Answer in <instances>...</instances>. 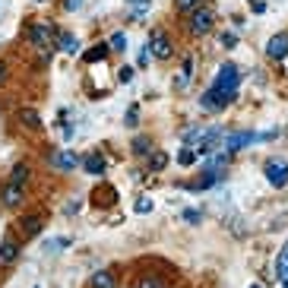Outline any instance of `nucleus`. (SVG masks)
<instances>
[{"label":"nucleus","instance_id":"obj_23","mask_svg":"<svg viewBox=\"0 0 288 288\" xmlns=\"http://www.w3.org/2000/svg\"><path fill=\"white\" fill-rule=\"evenodd\" d=\"M105 54H108V51H105V47H92V51L86 54V61H89V64H95V61H102V57H105Z\"/></svg>","mask_w":288,"mask_h":288},{"label":"nucleus","instance_id":"obj_18","mask_svg":"<svg viewBox=\"0 0 288 288\" xmlns=\"http://www.w3.org/2000/svg\"><path fill=\"white\" fill-rule=\"evenodd\" d=\"M177 162H181L184 168H187V165H194V162H197V149H194V146H184L181 152H177Z\"/></svg>","mask_w":288,"mask_h":288},{"label":"nucleus","instance_id":"obj_26","mask_svg":"<svg viewBox=\"0 0 288 288\" xmlns=\"http://www.w3.org/2000/svg\"><path fill=\"white\" fill-rule=\"evenodd\" d=\"M22 117H26V124L29 127H38L41 121H38V114H35V111H22Z\"/></svg>","mask_w":288,"mask_h":288},{"label":"nucleus","instance_id":"obj_21","mask_svg":"<svg viewBox=\"0 0 288 288\" xmlns=\"http://www.w3.org/2000/svg\"><path fill=\"white\" fill-rule=\"evenodd\" d=\"M165 165H168V155H165V152H155V155H152V162H149L152 171H162Z\"/></svg>","mask_w":288,"mask_h":288},{"label":"nucleus","instance_id":"obj_7","mask_svg":"<svg viewBox=\"0 0 288 288\" xmlns=\"http://www.w3.org/2000/svg\"><path fill=\"white\" fill-rule=\"evenodd\" d=\"M32 44L41 47V51H47V47H51V26H47V22L32 26Z\"/></svg>","mask_w":288,"mask_h":288},{"label":"nucleus","instance_id":"obj_35","mask_svg":"<svg viewBox=\"0 0 288 288\" xmlns=\"http://www.w3.org/2000/svg\"><path fill=\"white\" fill-rule=\"evenodd\" d=\"M0 82H7V67H4V61H0Z\"/></svg>","mask_w":288,"mask_h":288},{"label":"nucleus","instance_id":"obj_1","mask_svg":"<svg viewBox=\"0 0 288 288\" xmlns=\"http://www.w3.org/2000/svg\"><path fill=\"white\" fill-rule=\"evenodd\" d=\"M237 82H241V70H237L234 64H222V67H219V73H215L212 89H215V92L237 95Z\"/></svg>","mask_w":288,"mask_h":288},{"label":"nucleus","instance_id":"obj_37","mask_svg":"<svg viewBox=\"0 0 288 288\" xmlns=\"http://www.w3.org/2000/svg\"><path fill=\"white\" fill-rule=\"evenodd\" d=\"M35 4H41V0H35Z\"/></svg>","mask_w":288,"mask_h":288},{"label":"nucleus","instance_id":"obj_32","mask_svg":"<svg viewBox=\"0 0 288 288\" xmlns=\"http://www.w3.org/2000/svg\"><path fill=\"white\" fill-rule=\"evenodd\" d=\"M130 76H133V70L124 67V70H121V82H130Z\"/></svg>","mask_w":288,"mask_h":288},{"label":"nucleus","instance_id":"obj_30","mask_svg":"<svg viewBox=\"0 0 288 288\" xmlns=\"http://www.w3.org/2000/svg\"><path fill=\"white\" fill-rule=\"evenodd\" d=\"M139 288H162L155 279H139Z\"/></svg>","mask_w":288,"mask_h":288},{"label":"nucleus","instance_id":"obj_6","mask_svg":"<svg viewBox=\"0 0 288 288\" xmlns=\"http://www.w3.org/2000/svg\"><path fill=\"white\" fill-rule=\"evenodd\" d=\"M266 177L272 187H285L288 184V165L285 162H269L266 165Z\"/></svg>","mask_w":288,"mask_h":288},{"label":"nucleus","instance_id":"obj_33","mask_svg":"<svg viewBox=\"0 0 288 288\" xmlns=\"http://www.w3.org/2000/svg\"><path fill=\"white\" fill-rule=\"evenodd\" d=\"M146 64H149V51L142 47V51H139V67H146Z\"/></svg>","mask_w":288,"mask_h":288},{"label":"nucleus","instance_id":"obj_2","mask_svg":"<svg viewBox=\"0 0 288 288\" xmlns=\"http://www.w3.org/2000/svg\"><path fill=\"white\" fill-rule=\"evenodd\" d=\"M275 136V130L272 133H231V136H225V149L228 152H237V149H244V146H250V142H260V139H272Z\"/></svg>","mask_w":288,"mask_h":288},{"label":"nucleus","instance_id":"obj_27","mask_svg":"<svg viewBox=\"0 0 288 288\" xmlns=\"http://www.w3.org/2000/svg\"><path fill=\"white\" fill-rule=\"evenodd\" d=\"M184 219H187L190 225H197V222H200V212H197V209H184Z\"/></svg>","mask_w":288,"mask_h":288},{"label":"nucleus","instance_id":"obj_16","mask_svg":"<svg viewBox=\"0 0 288 288\" xmlns=\"http://www.w3.org/2000/svg\"><path fill=\"white\" fill-rule=\"evenodd\" d=\"M64 247H70L67 237H51V241H44V254H61Z\"/></svg>","mask_w":288,"mask_h":288},{"label":"nucleus","instance_id":"obj_20","mask_svg":"<svg viewBox=\"0 0 288 288\" xmlns=\"http://www.w3.org/2000/svg\"><path fill=\"white\" fill-rule=\"evenodd\" d=\"M108 44H111V51H127V35L124 32H114Z\"/></svg>","mask_w":288,"mask_h":288},{"label":"nucleus","instance_id":"obj_22","mask_svg":"<svg viewBox=\"0 0 288 288\" xmlns=\"http://www.w3.org/2000/svg\"><path fill=\"white\" fill-rule=\"evenodd\" d=\"M124 124H127V127H136V124H139V108H136V105L127 108V121H124Z\"/></svg>","mask_w":288,"mask_h":288},{"label":"nucleus","instance_id":"obj_25","mask_svg":"<svg viewBox=\"0 0 288 288\" xmlns=\"http://www.w3.org/2000/svg\"><path fill=\"white\" fill-rule=\"evenodd\" d=\"M136 212H142V215H146V212H152V200H149V197H142V200L136 203Z\"/></svg>","mask_w":288,"mask_h":288},{"label":"nucleus","instance_id":"obj_34","mask_svg":"<svg viewBox=\"0 0 288 288\" xmlns=\"http://www.w3.org/2000/svg\"><path fill=\"white\" fill-rule=\"evenodd\" d=\"M194 4H197V0H177V7H181V10H190Z\"/></svg>","mask_w":288,"mask_h":288},{"label":"nucleus","instance_id":"obj_28","mask_svg":"<svg viewBox=\"0 0 288 288\" xmlns=\"http://www.w3.org/2000/svg\"><path fill=\"white\" fill-rule=\"evenodd\" d=\"M222 44H225V47H234V44H237V38H234L231 32H225V35H222Z\"/></svg>","mask_w":288,"mask_h":288},{"label":"nucleus","instance_id":"obj_24","mask_svg":"<svg viewBox=\"0 0 288 288\" xmlns=\"http://www.w3.org/2000/svg\"><path fill=\"white\" fill-rule=\"evenodd\" d=\"M149 149H152V146H149V139H142V136H139V139L133 142V152H136V155H142V152H149Z\"/></svg>","mask_w":288,"mask_h":288},{"label":"nucleus","instance_id":"obj_3","mask_svg":"<svg viewBox=\"0 0 288 288\" xmlns=\"http://www.w3.org/2000/svg\"><path fill=\"white\" fill-rule=\"evenodd\" d=\"M149 54H155L159 61H168V57H171V41H168V35L162 29H155L149 35Z\"/></svg>","mask_w":288,"mask_h":288},{"label":"nucleus","instance_id":"obj_11","mask_svg":"<svg viewBox=\"0 0 288 288\" xmlns=\"http://www.w3.org/2000/svg\"><path fill=\"white\" fill-rule=\"evenodd\" d=\"M275 279H279L285 288H288V244L282 247V254H279V260H275Z\"/></svg>","mask_w":288,"mask_h":288},{"label":"nucleus","instance_id":"obj_19","mask_svg":"<svg viewBox=\"0 0 288 288\" xmlns=\"http://www.w3.org/2000/svg\"><path fill=\"white\" fill-rule=\"evenodd\" d=\"M10 181H13V184H26V181H29V165H16Z\"/></svg>","mask_w":288,"mask_h":288},{"label":"nucleus","instance_id":"obj_15","mask_svg":"<svg viewBox=\"0 0 288 288\" xmlns=\"http://www.w3.org/2000/svg\"><path fill=\"white\" fill-rule=\"evenodd\" d=\"M82 168H86L89 174H102L105 171V159L102 155H86V159H82Z\"/></svg>","mask_w":288,"mask_h":288},{"label":"nucleus","instance_id":"obj_31","mask_svg":"<svg viewBox=\"0 0 288 288\" xmlns=\"http://www.w3.org/2000/svg\"><path fill=\"white\" fill-rule=\"evenodd\" d=\"M64 7H67V10H79L82 0H64Z\"/></svg>","mask_w":288,"mask_h":288},{"label":"nucleus","instance_id":"obj_14","mask_svg":"<svg viewBox=\"0 0 288 288\" xmlns=\"http://www.w3.org/2000/svg\"><path fill=\"white\" fill-rule=\"evenodd\" d=\"M38 231H41V215H26V219H22V234L35 237Z\"/></svg>","mask_w":288,"mask_h":288},{"label":"nucleus","instance_id":"obj_36","mask_svg":"<svg viewBox=\"0 0 288 288\" xmlns=\"http://www.w3.org/2000/svg\"><path fill=\"white\" fill-rule=\"evenodd\" d=\"M250 288H263V285H250Z\"/></svg>","mask_w":288,"mask_h":288},{"label":"nucleus","instance_id":"obj_9","mask_svg":"<svg viewBox=\"0 0 288 288\" xmlns=\"http://www.w3.org/2000/svg\"><path fill=\"white\" fill-rule=\"evenodd\" d=\"M51 165L61 168V171H73V168H76V155L73 152H54L51 155Z\"/></svg>","mask_w":288,"mask_h":288},{"label":"nucleus","instance_id":"obj_29","mask_svg":"<svg viewBox=\"0 0 288 288\" xmlns=\"http://www.w3.org/2000/svg\"><path fill=\"white\" fill-rule=\"evenodd\" d=\"M64 212H67V215H76V212H79V203H76V200H70L67 206H64Z\"/></svg>","mask_w":288,"mask_h":288},{"label":"nucleus","instance_id":"obj_8","mask_svg":"<svg viewBox=\"0 0 288 288\" xmlns=\"http://www.w3.org/2000/svg\"><path fill=\"white\" fill-rule=\"evenodd\" d=\"M266 54L272 57V61H282V57L288 54V35H272L269 44H266Z\"/></svg>","mask_w":288,"mask_h":288},{"label":"nucleus","instance_id":"obj_17","mask_svg":"<svg viewBox=\"0 0 288 288\" xmlns=\"http://www.w3.org/2000/svg\"><path fill=\"white\" fill-rule=\"evenodd\" d=\"M57 44H61V51H67V54H76V51H79V41L73 38V35H61Z\"/></svg>","mask_w":288,"mask_h":288},{"label":"nucleus","instance_id":"obj_13","mask_svg":"<svg viewBox=\"0 0 288 288\" xmlns=\"http://www.w3.org/2000/svg\"><path fill=\"white\" fill-rule=\"evenodd\" d=\"M92 288H117V282H114V272L99 269V272L92 275Z\"/></svg>","mask_w":288,"mask_h":288},{"label":"nucleus","instance_id":"obj_5","mask_svg":"<svg viewBox=\"0 0 288 288\" xmlns=\"http://www.w3.org/2000/svg\"><path fill=\"white\" fill-rule=\"evenodd\" d=\"M231 102H234V95H228V92H215V89H209L206 95H200V108H206V111H219V108L231 105Z\"/></svg>","mask_w":288,"mask_h":288},{"label":"nucleus","instance_id":"obj_12","mask_svg":"<svg viewBox=\"0 0 288 288\" xmlns=\"http://www.w3.org/2000/svg\"><path fill=\"white\" fill-rule=\"evenodd\" d=\"M16 254H19L16 241H13V237H4V244H0V263H13Z\"/></svg>","mask_w":288,"mask_h":288},{"label":"nucleus","instance_id":"obj_10","mask_svg":"<svg viewBox=\"0 0 288 288\" xmlns=\"http://www.w3.org/2000/svg\"><path fill=\"white\" fill-rule=\"evenodd\" d=\"M0 197H4V206H19V200H22V184H13V181H10Z\"/></svg>","mask_w":288,"mask_h":288},{"label":"nucleus","instance_id":"obj_4","mask_svg":"<svg viewBox=\"0 0 288 288\" xmlns=\"http://www.w3.org/2000/svg\"><path fill=\"white\" fill-rule=\"evenodd\" d=\"M212 19H215L212 7H200V10H194V16H190V29H194L197 35H206L212 29Z\"/></svg>","mask_w":288,"mask_h":288}]
</instances>
